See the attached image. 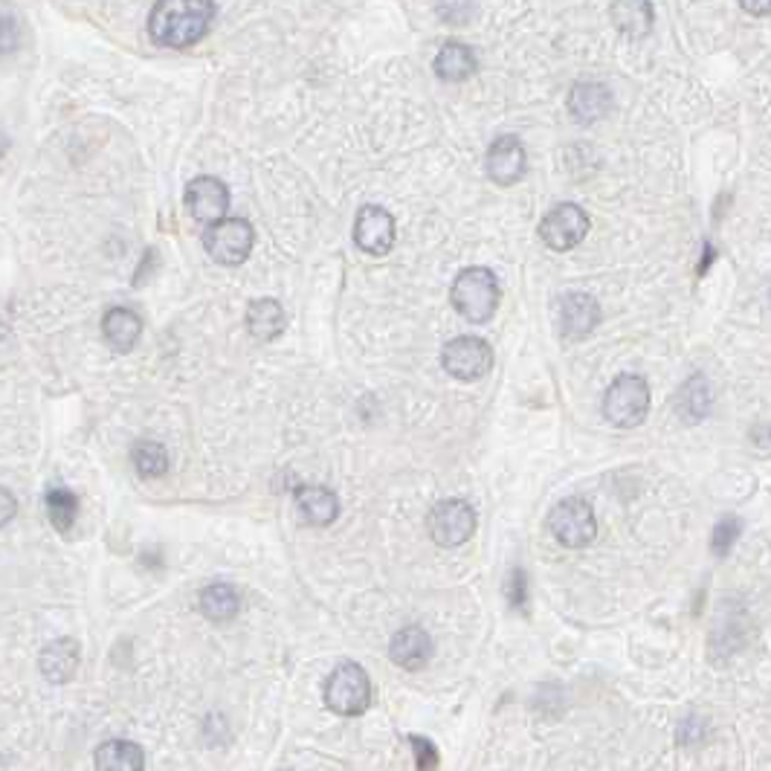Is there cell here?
<instances>
[{
	"instance_id": "obj_1",
	"label": "cell",
	"mask_w": 771,
	"mask_h": 771,
	"mask_svg": "<svg viewBox=\"0 0 771 771\" xmlns=\"http://www.w3.org/2000/svg\"><path fill=\"white\" fill-rule=\"evenodd\" d=\"M212 18V0H158L149 16V35L160 47L186 50L210 32Z\"/></svg>"
},
{
	"instance_id": "obj_2",
	"label": "cell",
	"mask_w": 771,
	"mask_h": 771,
	"mask_svg": "<svg viewBox=\"0 0 771 771\" xmlns=\"http://www.w3.org/2000/svg\"><path fill=\"white\" fill-rule=\"evenodd\" d=\"M499 300H503V291H499V278L494 270L467 267L453 282V307L467 323H490Z\"/></svg>"
},
{
	"instance_id": "obj_3",
	"label": "cell",
	"mask_w": 771,
	"mask_h": 771,
	"mask_svg": "<svg viewBox=\"0 0 771 771\" xmlns=\"http://www.w3.org/2000/svg\"><path fill=\"white\" fill-rule=\"evenodd\" d=\"M650 415V386L641 375L615 377L603 395V418L618 429L641 427Z\"/></svg>"
},
{
	"instance_id": "obj_4",
	"label": "cell",
	"mask_w": 771,
	"mask_h": 771,
	"mask_svg": "<svg viewBox=\"0 0 771 771\" xmlns=\"http://www.w3.org/2000/svg\"><path fill=\"white\" fill-rule=\"evenodd\" d=\"M325 704L337 717H359L372 704V679L359 665L343 661L325 682Z\"/></svg>"
},
{
	"instance_id": "obj_5",
	"label": "cell",
	"mask_w": 771,
	"mask_h": 771,
	"mask_svg": "<svg viewBox=\"0 0 771 771\" xmlns=\"http://www.w3.org/2000/svg\"><path fill=\"white\" fill-rule=\"evenodd\" d=\"M203 247H206L212 262L224 264V267H239L247 262L255 247L253 224L244 217H221V221L206 226Z\"/></svg>"
},
{
	"instance_id": "obj_6",
	"label": "cell",
	"mask_w": 771,
	"mask_h": 771,
	"mask_svg": "<svg viewBox=\"0 0 771 771\" xmlns=\"http://www.w3.org/2000/svg\"><path fill=\"white\" fill-rule=\"evenodd\" d=\"M548 531L566 548H586L598 537V519L586 499H562L548 514Z\"/></svg>"
},
{
	"instance_id": "obj_7",
	"label": "cell",
	"mask_w": 771,
	"mask_h": 771,
	"mask_svg": "<svg viewBox=\"0 0 771 771\" xmlns=\"http://www.w3.org/2000/svg\"><path fill=\"white\" fill-rule=\"evenodd\" d=\"M442 366L449 377L461 383L481 381L494 368V348L481 337H456L444 345Z\"/></svg>"
},
{
	"instance_id": "obj_8",
	"label": "cell",
	"mask_w": 771,
	"mask_h": 771,
	"mask_svg": "<svg viewBox=\"0 0 771 771\" xmlns=\"http://www.w3.org/2000/svg\"><path fill=\"white\" fill-rule=\"evenodd\" d=\"M476 534V510L465 499H444L429 514V537L442 548L465 546Z\"/></svg>"
},
{
	"instance_id": "obj_9",
	"label": "cell",
	"mask_w": 771,
	"mask_h": 771,
	"mask_svg": "<svg viewBox=\"0 0 771 771\" xmlns=\"http://www.w3.org/2000/svg\"><path fill=\"white\" fill-rule=\"evenodd\" d=\"M589 215H586L577 203H560L555 210L548 212L539 224V239L548 250L555 253H566V250H575L580 241L589 235Z\"/></svg>"
},
{
	"instance_id": "obj_10",
	"label": "cell",
	"mask_w": 771,
	"mask_h": 771,
	"mask_svg": "<svg viewBox=\"0 0 771 771\" xmlns=\"http://www.w3.org/2000/svg\"><path fill=\"white\" fill-rule=\"evenodd\" d=\"M555 323L562 339L580 343L598 328L600 305L589 293H566L555 305Z\"/></svg>"
},
{
	"instance_id": "obj_11",
	"label": "cell",
	"mask_w": 771,
	"mask_h": 771,
	"mask_svg": "<svg viewBox=\"0 0 771 771\" xmlns=\"http://www.w3.org/2000/svg\"><path fill=\"white\" fill-rule=\"evenodd\" d=\"M354 241L368 255H386L395 247V217L383 206H363L354 221Z\"/></svg>"
},
{
	"instance_id": "obj_12",
	"label": "cell",
	"mask_w": 771,
	"mask_h": 771,
	"mask_svg": "<svg viewBox=\"0 0 771 771\" xmlns=\"http://www.w3.org/2000/svg\"><path fill=\"white\" fill-rule=\"evenodd\" d=\"M186 206L197 224H215L230 212V189L217 177H195L186 186Z\"/></svg>"
},
{
	"instance_id": "obj_13",
	"label": "cell",
	"mask_w": 771,
	"mask_h": 771,
	"mask_svg": "<svg viewBox=\"0 0 771 771\" xmlns=\"http://www.w3.org/2000/svg\"><path fill=\"white\" fill-rule=\"evenodd\" d=\"M487 177L494 180L496 186H514L519 177L525 174V145L519 143L517 136H499L490 151H487Z\"/></svg>"
},
{
	"instance_id": "obj_14",
	"label": "cell",
	"mask_w": 771,
	"mask_h": 771,
	"mask_svg": "<svg viewBox=\"0 0 771 771\" xmlns=\"http://www.w3.org/2000/svg\"><path fill=\"white\" fill-rule=\"evenodd\" d=\"M293 503H296V514L302 517V523L314 525V528H328L339 517L337 494L323 485H302L293 494Z\"/></svg>"
},
{
	"instance_id": "obj_15",
	"label": "cell",
	"mask_w": 771,
	"mask_h": 771,
	"mask_svg": "<svg viewBox=\"0 0 771 771\" xmlns=\"http://www.w3.org/2000/svg\"><path fill=\"white\" fill-rule=\"evenodd\" d=\"M389 656L397 667H404L409 673H418L433 659V638L427 636L424 627H404L392 638Z\"/></svg>"
},
{
	"instance_id": "obj_16",
	"label": "cell",
	"mask_w": 771,
	"mask_h": 771,
	"mask_svg": "<svg viewBox=\"0 0 771 771\" xmlns=\"http://www.w3.org/2000/svg\"><path fill=\"white\" fill-rule=\"evenodd\" d=\"M79 659H82V650H79L73 638H59V641L41 650V673H44L47 682L64 684L79 670Z\"/></svg>"
},
{
	"instance_id": "obj_17",
	"label": "cell",
	"mask_w": 771,
	"mask_h": 771,
	"mask_svg": "<svg viewBox=\"0 0 771 771\" xmlns=\"http://www.w3.org/2000/svg\"><path fill=\"white\" fill-rule=\"evenodd\" d=\"M140 334H143V319L128 307H111L102 319V337L116 354L131 352L140 343Z\"/></svg>"
},
{
	"instance_id": "obj_18",
	"label": "cell",
	"mask_w": 771,
	"mask_h": 771,
	"mask_svg": "<svg viewBox=\"0 0 771 771\" xmlns=\"http://www.w3.org/2000/svg\"><path fill=\"white\" fill-rule=\"evenodd\" d=\"M612 108V93L607 84L600 82H580L569 93V111L577 122H598L607 116Z\"/></svg>"
},
{
	"instance_id": "obj_19",
	"label": "cell",
	"mask_w": 771,
	"mask_h": 771,
	"mask_svg": "<svg viewBox=\"0 0 771 771\" xmlns=\"http://www.w3.org/2000/svg\"><path fill=\"white\" fill-rule=\"evenodd\" d=\"M287 328L285 307L276 300H255L247 305V331L258 343H270V339L282 337V331Z\"/></svg>"
},
{
	"instance_id": "obj_20",
	"label": "cell",
	"mask_w": 771,
	"mask_h": 771,
	"mask_svg": "<svg viewBox=\"0 0 771 771\" xmlns=\"http://www.w3.org/2000/svg\"><path fill=\"white\" fill-rule=\"evenodd\" d=\"M609 16H612L615 27L629 38L650 35L652 21H656L650 0H615Z\"/></svg>"
},
{
	"instance_id": "obj_21",
	"label": "cell",
	"mask_w": 771,
	"mask_h": 771,
	"mask_svg": "<svg viewBox=\"0 0 771 771\" xmlns=\"http://www.w3.org/2000/svg\"><path fill=\"white\" fill-rule=\"evenodd\" d=\"M201 612L215 623L233 621L241 612V592L233 584H210L201 592Z\"/></svg>"
},
{
	"instance_id": "obj_22",
	"label": "cell",
	"mask_w": 771,
	"mask_h": 771,
	"mask_svg": "<svg viewBox=\"0 0 771 771\" xmlns=\"http://www.w3.org/2000/svg\"><path fill=\"white\" fill-rule=\"evenodd\" d=\"M435 73L444 82H465V79H470L476 73V55H473L470 47L458 44V41L444 44L438 50V55H435Z\"/></svg>"
},
{
	"instance_id": "obj_23",
	"label": "cell",
	"mask_w": 771,
	"mask_h": 771,
	"mask_svg": "<svg viewBox=\"0 0 771 771\" xmlns=\"http://www.w3.org/2000/svg\"><path fill=\"white\" fill-rule=\"evenodd\" d=\"M145 765L143 749L128 740H108L97 749V769L102 771H140Z\"/></svg>"
},
{
	"instance_id": "obj_24",
	"label": "cell",
	"mask_w": 771,
	"mask_h": 771,
	"mask_svg": "<svg viewBox=\"0 0 771 771\" xmlns=\"http://www.w3.org/2000/svg\"><path fill=\"white\" fill-rule=\"evenodd\" d=\"M47 517H50L55 531L68 534L70 528H73L75 517H79V503H75V496L70 494V490H64V487H53V490L47 494Z\"/></svg>"
},
{
	"instance_id": "obj_25",
	"label": "cell",
	"mask_w": 771,
	"mask_h": 771,
	"mask_svg": "<svg viewBox=\"0 0 771 771\" xmlns=\"http://www.w3.org/2000/svg\"><path fill=\"white\" fill-rule=\"evenodd\" d=\"M131 458H134L136 473L145 476V479H160L169 470V453L158 442H140L134 447V453H131Z\"/></svg>"
},
{
	"instance_id": "obj_26",
	"label": "cell",
	"mask_w": 771,
	"mask_h": 771,
	"mask_svg": "<svg viewBox=\"0 0 771 771\" xmlns=\"http://www.w3.org/2000/svg\"><path fill=\"white\" fill-rule=\"evenodd\" d=\"M737 537H740V519L737 517H726L719 519V525L713 528V555L717 557H726L728 551H731V546L737 542Z\"/></svg>"
},
{
	"instance_id": "obj_27",
	"label": "cell",
	"mask_w": 771,
	"mask_h": 771,
	"mask_svg": "<svg viewBox=\"0 0 771 771\" xmlns=\"http://www.w3.org/2000/svg\"><path fill=\"white\" fill-rule=\"evenodd\" d=\"M438 16H442V21L461 27L470 21L473 0H438Z\"/></svg>"
},
{
	"instance_id": "obj_28",
	"label": "cell",
	"mask_w": 771,
	"mask_h": 771,
	"mask_svg": "<svg viewBox=\"0 0 771 771\" xmlns=\"http://www.w3.org/2000/svg\"><path fill=\"white\" fill-rule=\"evenodd\" d=\"M21 47V23L16 18L0 16V59L12 55Z\"/></svg>"
},
{
	"instance_id": "obj_29",
	"label": "cell",
	"mask_w": 771,
	"mask_h": 771,
	"mask_svg": "<svg viewBox=\"0 0 771 771\" xmlns=\"http://www.w3.org/2000/svg\"><path fill=\"white\" fill-rule=\"evenodd\" d=\"M409 742H413L415 749V765H418L420 771L438 769V751H435L433 742L424 740V737H409Z\"/></svg>"
},
{
	"instance_id": "obj_30",
	"label": "cell",
	"mask_w": 771,
	"mask_h": 771,
	"mask_svg": "<svg viewBox=\"0 0 771 771\" xmlns=\"http://www.w3.org/2000/svg\"><path fill=\"white\" fill-rule=\"evenodd\" d=\"M16 510H18V503H16V496H12V490L0 487V528L16 517Z\"/></svg>"
},
{
	"instance_id": "obj_31",
	"label": "cell",
	"mask_w": 771,
	"mask_h": 771,
	"mask_svg": "<svg viewBox=\"0 0 771 771\" xmlns=\"http://www.w3.org/2000/svg\"><path fill=\"white\" fill-rule=\"evenodd\" d=\"M740 7L754 18H765L771 12V0H740Z\"/></svg>"
},
{
	"instance_id": "obj_32",
	"label": "cell",
	"mask_w": 771,
	"mask_h": 771,
	"mask_svg": "<svg viewBox=\"0 0 771 771\" xmlns=\"http://www.w3.org/2000/svg\"><path fill=\"white\" fill-rule=\"evenodd\" d=\"M7 149H9V140H7V136H3V134H0V158L7 154Z\"/></svg>"
}]
</instances>
